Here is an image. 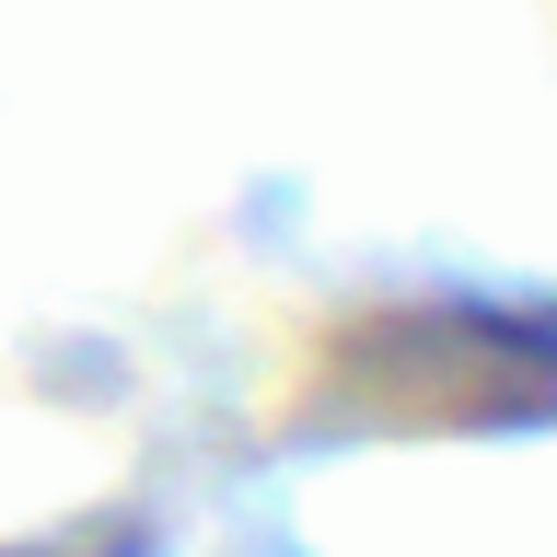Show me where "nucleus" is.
<instances>
[{
	"label": "nucleus",
	"instance_id": "nucleus-1",
	"mask_svg": "<svg viewBox=\"0 0 557 557\" xmlns=\"http://www.w3.org/2000/svg\"><path fill=\"white\" fill-rule=\"evenodd\" d=\"M325 430H557V302H407L348 325Z\"/></svg>",
	"mask_w": 557,
	"mask_h": 557
}]
</instances>
